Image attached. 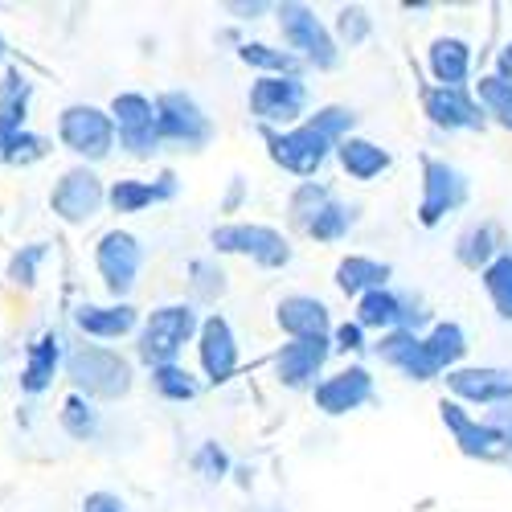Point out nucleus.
I'll use <instances>...</instances> for the list:
<instances>
[{
    "label": "nucleus",
    "mask_w": 512,
    "mask_h": 512,
    "mask_svg": "<svg viewBox=\"0 0 512 512\" xmlns=\"http://www.w3.org/2000/svg\"><path fill=\"white\" fill-rule=\"evenodd\" d=\"M156 132H160V144H173V148H185V152H205L218 136L209 111L197 103L193 91H160L156 99Z\"/></svg>",
    "instance_id": "obj_8"
},
{
    "label": "nucleus",
    "mask_w": 512,
    "mask_h": 512,
    "mask_svg": "<svg viewBox=\"0 0 512 512\" xmlns=\"http://www.w3.org/2000/svg\"><path fill=\"white\" fill-rule=\"evenodd\" d=\"M54 132H58V144L78 160V164H103L119 140H115V119L107 107L99 103H66L54 119Z\"/></svg>",
    "instance_id": "obj_6"
},
{
    "label": "nucleus",
    "mask_w": 512,
    "mask_h": 512,
    "mask_svg": "<svg viewBox=\"0 0 512 512\" xmlns=\"http://www.w3.org/2000/svg\"><path fill=\"white\" fill-rule=\"evenodd\" d=\"M148 381H152V394H156L160 402H173V406H185V402H193V398L201 394V377L189 373L181 361H177V365H156V369H148Z\"/></svg>",
    "instance_id": "obj_33"
},
{
    "label": "nucleus",
    "mask_w": 512,
    "mask_h": 512,
    "mask_svg": "<svg viewBox=\"0 0 512 512\" xmlns=\"http://www.w3.org/2000/svg\"><path fill=\"white\" fill-rule=\"evenodd\" d=\"M185 279H189V304L197 312L201 308H213L230 291V275H226V267L218 259H193L189 271H185Z\"/></svg>",
    "instance_id": "obj_31"
},
{
    "label": "nucleus",
    "mask_w": 512,
    "mask_h": 512,
    "mask_svg": "<svg viewBox=\"0 0 512 512\" xmlns=\"http://www.w3.org/2000/svg\"><path fill=\"white\" fill-rule=\"evenodd\" d=\"M394 267L386 259H373V254H345V259L336 263L332 271V283L340 295H349V300L357 304L361 295L369 291H381V287H394Z\"/></svg>",
    "instance_id": "obj_27"
},
{
    "label": "nucleus",
    "mask_w": 512,
    "mask_h": 512,
    "mask_svg": "<svg viewBox=\"0 0 512 512\" xmlns=\"http://www.w3.org/2000/svg\"><path fill=\"white\" fill-rule=\"evenodd\" d=\"M472 95H476V103L484 107V115H488V123H496V127H504V132H512V82L508 78H500V74H480L476 82H472Z\"/></svg>",
    "instance_id": "obj_36"
},
{
    "label": "nucleus",
    "mask_w": 512,
    "mask_h": 512,
    "mask_svg": "<svg viewBox=\"0 0 512 512\" xmlns=\"http://www.w3.org/2000/svg\"><path fill=\"white\" fill-rule=\"evenodd\" d=\"M275 25H279V46L291 50L295 58L304 62V70H336L340 66V50L336 37H332V25L312 9V5H300V0H283L275 5Z\"/></svg>",
    "instance_id": "obj_3"
},
{
    "label": "nucleus",
    "mask_w": 512,
    "mask_h": 512,
    "mask_svg": "<svg viewBox=\"0 0 512 512\" xmlns=\"http://www.w3.org/2000/svg\"><path fill=\"white\" fill-rule=\"evenodd\" d=\"M246 197H250L246 181H242V177H230V189H226V197H222V213H238V209L246 205Z\"/></svg>",
    "instance_id": "obj_48"
},
{
    "label": "nucleus",
    "mask_w": 512,
    "mask_h": 512,
    "mask_svg": "<svg viewBox=\"0 0 512 512\" xmlns=\"http://www.w3.org/2000/svg\"><path fill=\"white\" fill-rule=\"evenodd\" d=\"M275 324L287 340H320L332 336V312L320 295L308 291H291L275 304Z\"/></svg>",
    "instance_id": "obj_23"
},
{
    "label": "nucleus",
    "mask_w": 512,
    "mask_h": 512,
    "mask_svg": "<svg viewBox=\"0 0 512 512\" xmlns=\"http://www.w3.org/2000/svg\"><path fill=\"white\" fill-rule=\"evenodd\" d=\"M193 472L205 480V484H222L226 476H230V467H234V459H230V451L222 447V443H213V439H205L197 451H193Z\"/></svg>",
    "instance_id": "obj_43"
},
{
    "label": "nucleus",
    "mask_w": 512,
    "mask_h": 512,
    "mask_svg": "<svg viewBox=\"0 0 512 512\" xmlns=\"http://www.w3.org/2000/svg\"><path fill=\"white\" fill-rule=\"evenodd\" d=\"M50 263V242H25L9 254L5 263V283L17 287V291H33L41 283V271Z\"/></svg>",
    "instance_id": "obj_35"
},
{
    "label": "nucleus",
    "mask_w": 512,
    "mask_h": 512,
    "mask_svg": "<svg viewBox=\"0 0 512 512\" xmlns=\"http://www.w3.org/2000/svg\"><path fill=\"white\" fill-rule=\"evenodd\" d=\"M209 246H213V259H218V254H234V259H250L263 271H283L295 259V246L283 230H275L267 222H242V218L213 226Z\"/></svg>",
    "instance_id": "obj_5"
},
{
    "label": "nucleus",
    "mask_w": 512,
    "mask_h": 512,
    "mask_svg": "<svg viewBox=\"0 0 512 512\" xmlns=\"http://www.w3.org/2000/svg\"><path fill=\"white\" fill-rule=\"evenodd\" d=\"M234 54H238L242 66L259 70V78H267V74H304V62L291 50L275 46V41H238Z\"/></svg>",
    "instance_id": "obj_30"
},
{
    "label": "nucleus",
    "mask_w": 512,
    "mask_h": 512,
    "mask_svg": "<svg viewBox=\"0 0 512 512\" xmlns=\"http://www.w3.org/2000/svg\"><path fill=\"white\" fill-rule=\"evenodd\" d=\"M226 13H234L238 21H259L263 13H275V5H263V0H234V5H226Z\"/></svg>",
    "instance_id": "obj_47"
},
{
    "label": "nucleus",
    "mask_w": 512,
    "mask_h": 512,
    "mask_svg": "<svg viewBox=\"0 0 512 512\" xmlns=\"http://www.w3.org/2000/svg\"><path fill=\"white\" fill-rule=\"evenodd\" d=\"M353 226H357V205L345 201V197H332V201L316 213V222L308 226V238L332 246V242H345V238L353 234Z\"/></svg>",
    "instance_id": "obj_37"
},
{
    "label": "nucleus",
    "mask_w": 512,
    "mask_h": 512,
    "mask_svg": "<svg viewBox=\"0 0 512 512\" xmlns=\"http://www.w3.org/2000/svg\"><path fill=\"white\" fill-rule=\"evenodd\" d=\"M304 123L312 127V132H320L332 148H336V144H345L349 136H357V111L345 107V103H324V107L308 111Z\"/></svg>",
    "instance_id": "obj_39"
},
{
    "label": "nucleus",
    "mask_w": 512,
    "mask_h": 512,
    "mask_svg": "<svg viewBox=\"0 0 512 512\" xmlns=\"http://www.w3.org/2000/svg\"><path fill=\"white\" fill-rule=\"evenodd\" d=\"M58 426L74 443H91L103 431V410L95 402H87L82 394H66L62 406H58Z\"/></svg>",
    "instance_id": "obj_34"
},
{
    "label": "nucleus",
    "mask_w": 512,
    "mask_h": 512,
    "mask_svg": "<svg viewBox=\"0 0 512 512\" xmlns=\"http://www.w3.org/2000/svg\"><path fill=\"white\" fill-rule=\"evenodd\" d=\"M152 189H156L160 205H168V201H177V197H181V177L173 173V168H160V173L152 177Z\"/></svg>",
    "instance_id": "obj_46"
},
{
    "label": "nucleus",
    "mask_w": 512,
    "mask_h": 512,
    "mask_svg": "<svg viewBox=\"0 0 512 512\" xmlns=\"http://www.w3.org/2000/svg\"><path fill=\"white\" fill-rule=\"evenodd\" d=\"M373 357L402 373L406 381H418V386H426V381H443L439 369L431 365V357H426L422 349V332H410V328H394V332H381L373 340Z\"/></svg>",
    "instance_id": "obj_22"
},
{
    "label": "nucleus",
    "mask_w": 512,
    "mask_h": 512,
    "mask_svg": "<svg viewBox=\"0 0 512 512\" xmlns=\"http://www.w3.org/2000/svg\"><path fill=\"white\" fill-rule=\"evenodd\" d=\"M472 66H476V50L467 37L443 33L426 46V70H431L435 87H472Z\"/></svg>",
    "instance_id": "obj_24"
},
{
    "label": "nucleus",
    "mask_w": 512,
    "mask_h": 512,
    "mask_svg": "<svg viewBox=\"0 0 512 512\" xmlns=\"http://www.w3.org/2000/svg\"><path fill=\"white\" fill-rule=\"evenodd\" d=\"M422 115L431 127H439V132H484L488 127V115L484 107L476 103L472 87H435V82H426L422 95Z\"/></svg>",
    "instance_id": "obj_15"
},
{
    "label": "nucleus",
    "mask_w": 512,
    "mask_h": 512,
    "mask_svg": "<svg viewBox=\"0 0 512 512\" xmlns=\"http://www.w3.org/2000/svg\"><path fill=\"white\" fill-rule=\"evenodd\" d=\"M353 320L365 328V332H394V328H410V332H422L426 324V312L418 308V300L410 295L394 291V287H381V291H369L357 300L353 308Z\"/></svg>",
    "instance_id": "obj_20"
},
{
    "label": "nucleus",
    "mask_w": 512,
    "mask_h": 512,
    "mask_svg": "<svg viewBox=\"0 0 512 512\" xmlns=\"http://www.w3.org/2000/svg\"><path fill=\"white\" fill-rule=\"evenodd\" d=\"M103 209H107V181L95 173L91 164L62 168L58 181L50 185V213L70 230L91 226Z\"/></svg>",
    "instance_id": "obj_9"
},
{
    "label": "nucleus",
    "mask_w": 512,
    "mask_h": 512,
    "mask_svg": "<svg viewBox=\"0 0 512 512\" xmlns=\"http://www.w3.org/2000/svg\"><path fill=\"white\" fill-rule=\"evenodd\" d=\"M160 205L152 181H140V177H119V181H107V209L119 213V218H136V213Z\"/></svg>",
    "instance_id": "obj_38"
},
{
    "label": "nucleus",
    "mask_w": 512,
    "mask_h": 512,
    "mask_svg": "<svg viewBox=\"0 0 512 512\" xmlns=\"http://www.w3.org/2000/svg\"><path fill=\"white\" fill-rule=\"evenodd\" d=\"M369 349V340H365V328L357 320H345V324H332V353L340 357H357Z\"/></svg>",
    "instance_id": "obj_44"
},
{
    "label": "nucleus",
    "mask_w": 512,
    "mask_h": 512,
    "mask_svg": "<svg viewBox=\"0 0 512 512\" xmlns=\"http://www.w3.org/2000/svg\"><path fill=\"white\" fill-rule=\"evenodd\" d=\"M78 512H127V500L119 492H111V488H95V492L82 496Z\"/></svg>",
    "instance_id": "obj_45"
},
{
    "label": "nucleus",
    "mask_w": 512,
    "mask_h": 512,
    "mask_svg": "<svg viewBox=\"0 0 512 512\" xmlns=\"http://www.w3.org/2000/svg\"><path fill=\"white\" fill-rule=\"evenodd\" d=\"M447 398H455L459 406H480V410H496L512 402V369L508 365H459L443 377Z\"/></svg>",
    "instance_id": "obj_14"
},
{
    "label": "nucleus",
    "mask_w": 512,
    "mask_h": 512,
    "mask_svg": "<svg viewBox=\"0 0 512 512\" xmlns=\"http://www.w3.org/2000/svg\"><path fill=\"white\" fill-rule=\"evenodd\" d=\"M492 74H500V78H508V82H512V37L504 41V50L496 54V70H492Z\"/></svg>",
    "instance_id": "obj_49"
},
{
    "label": "nucleus",
    "mask_w": 512,
    "mask_h": 512,
    "mask_svg": "<svg viewBox=\"0 0 512 512\" xmlns=\"http://www.w3.org/2000/svg\"><path fill=\"white\" fill-rule=\"evenodd\" d=\"M422 349L431 357V365L439 369V377H447L451 369H459L467 361V332L459 320H435L422 332Z\"/></svg>",
    "instance_id": "obj_29"
},
{
    "label": "nucleus",
    "mask_w": 512,
    "mask_h": 512,
    "mask_svg": "<svg viewBox=\"0 0 512 512\" xmlns=\"http://www.w3.org/2000/svg\"><path fill=\"white\" fill-rule=\"evenodd\" d=\"M508 246H512V242H508L504 226L492 222V218H480V222H472V226H467V230L455 238V263L467 267V271H476V275H484Z\"/></svg>",
    "instance_id": "obj_25"
},
{
    "label": "nucleus",
    "mask_w": 512,
    "mask_h": 512,
    "mask_svg": "<svg viewBox=\"0 0 512 512\" xmlns=\"http://www.w3.org/2000/svg\"><path fill=\"white\" fill-rule=\"evenodd\" d=\"M140 271H144L140 234L123 230V226L99 234V242H95V275H99V283H103V291L111 295V300H127V295L136 291V283H140Z\"/></svg>",
    "instance_id": "obj_10"
},
{
    "label": "nucleus",
    "mask_w": 512,
    "mask_h": 512,
    "mask_svg": "<svg viewBox=\"0 0 512 512\" xmlns=\"http://www.w3.org/2000/svg\"><path fill=\"white\" fill-rule=\"evenodd\" d=\"M246 107L259 127H271V132H287V127L304 123L308 107H312V91L304 74H267L254 78L246 91Z\"/></svg>",
    "instance_id": "obj_7"
},
{
    "label": "nucleus",
    "mask_w": 512,
    "mask_h": 512,
    "mask_svg": "<svg viewBox=\"0 0 512 512\" xmlns=\"http://www.w3.org/2000/svg\"><path fill=\"white\" fill-rule=\"evenodd\" d=\"M33 95H37V82L21 66L9 62L5 70H0V144L29 127Z\"/></svg>",
    "instance_id": "obj_26"
},
{
    "label": "nucleus",
    "mask_w": 512,
    "mask_h": 512,
    "mask_svg": "<svg viewBox=\"0 0 512 512\" xmlns=\"http://www.w3.org/2000/svg\"><path fill=\"white\" fill-rule=\"evenodd\" d=\"M66 365V336L58 328H41L29 345H25V361L17 373V390L25 398H41L54 390V381L62 377Z\"/></svg>",
    "instance_id": "obj_19"
},
{
    "label": "nucleus",
    "mask_w": 512,
    "mask_h": 512,
    "mask_svg": "<svg viewBox=\"0 0 512 512\" xmlns=\"http://www.w3.org/2000/svg\"><path fill=\"white\" fill-rule=\"evenodd\" d=\"M439 422L447 426L451 443L467 455V459H500L504 455V435L496 431V426H488L480 414H472L467 406H459L455 398H443L439 402Z\"/></svg>",
    "instance_id": "obj_21"
},
{
    "label": "nucleus",
    "mask_w": 512,
    "mask_h": 512,
    "mask_svg": "<svg viewBox=\"0 0 512 512\" xmlns=\"http://www.w3.org/2000/svg\"><path fill=\"white\" fill-rule=\"evenodd\" d=\"M373 398H377V381H373L369 365H357V361L336 373H324L312 390V402L324 418H345V414L369 406Z\"/></svg>",
    "instance_id": "obj_16"
},
{
    "label": "nucleus",
    "mask_w": 512,
    "mask_h": 512,
    "mask_svg": "<svg viewBox=\"0 0 512 512\" xmlns=\"http://www.w3.org/2000/svg\"><path fill=\"white\" fill-rule=\"evenodd\" d=\"M78 340H95V345H111V340H127L140 332L144 312L132 300H82L70 312Z\"/></svg>",
    "instance_id": "obj_17"
},
{
    "label": "nucleus",
    "mask_w": 512,
    "mask_h": 512,
    "mask_svg": "<svg viewBox=\"0 0 512 512\" xmlns=\"http://www.w3.org/2000/svg\"><path fill=\"white\" fill-rule=\"evenodd\" d=\"M332 185L328 181H300L291 193H287V226L295 234H308V226L316 222V213L332 201Z\"/></svg>",
    "instance_id": "obj_32"
},
{
    "label": "nucleus",
    "mask_w": 512,
    "mask_h": 512,
    "mask_svg": "<svg viewBox=\"0 0 512 512\" xmlns=\"http://www.w3.org/2000/svg\"><path fill=\"white\" fill-rule=\"evenodd\" d=\"M201 328V312L189 300H173V304H156L152 312H144L140 332H136V357L144 369L156 365H177L185 345L197 340Z\"/></svg>",
    "instance_id": "obj_2"
},
{
    "label": "nucleus",
    "mask_w": 512,
    "mask_h": 512,
    "mask_svg": "<svg viewBox=\"0 0 512 512\" xmlns=\"http://www.w3.org/2000/svg\"><path fill=\"white\" fill-rule=\"evenodd\" d=\"M418 168H422V181H418L414 218L422 230H439L447 218H455V213L472 201V181H467V173L459 164L431 156V152L418 156Z\"/></svg>",
    "instance_id": "obj_4"
},
{
    "label": "nucleus",
    "mask_w": 512,
    "mask_h": 512,
    "mask_svg": "<svg viewBox=\"0 0 512 512\" xmlns=\"http://www.w3.org/2000/svg\"><path fill=\"white\" fill-rule=\"evenodd\" d=\"M480 287H484V295H488L492 312H496L504 324H512V246L480 275Z\"/></svg>",
    "instance_id": "obj_41"
},
{
    "label": "nucleus",
    "mask_w": 512,
    "mask_h": 512,
    "mask_svg": "<svg viewBox=\"0 0 512 512\" xmlns=\"http://www.w3.org/2000/svg\"><path fill=\"white\" fill-rule=\"evenodd\" d=\"M50 152H54V140L33 132V127H25V132H17V136H9L5 144H0V164L5 168H33Z\"/></svg>",
    "instance_id": "obj_40"
},
{
    "label": "nucleus",
    "mask_w": 512,
    "mask_h": 512,
    "mask_svg": "<svg viewBox=\"0 0 512 512\" xmlns=\"http://www.w3.org/2000/svg\"><path fill=\"white\" fill-rule=\"evenodd\" d=\"M328 361H332V336H320V340H283L271 365L283 390H316Z\"/></svg>",
    "instance_id": "obj_18"
},
{
    "label": "nucleus",
    "mask_w": 512,
    "mask_h": 512,
    "mask_svg": "<svg viewBox=\"0 0 512 512\" xmlns=\"http://www.w3.org/2000/svg\"><path fill=\"white\" fill-rule=\"evenodd\" d=\"M332 37L340 50H357L373 37V13L365 5H340L332 17Z\"/></svg>",
    "instance_id": "obj_42"
},
{
    "label": "nucleus",
    "mask_w": 512,
    "mask_h": 512,
    "mask_svg": "<svg viewBox=\"0 0 512 512\" xmlns=\"http://www.w3.org/2000/svg\"><path fill=\"white\" fill-rule=\"evenodd\" d=\"M259 132H263L271 164L283 168L287 177H300V181H316L320 168L336 152L320 132H312L308 123H295V127H287V132H271V127H259Z\"/></svg>",
    "instance_id": "obj_11"
},
{
    "label": "nucleus",
    "mask_w": 512,
    "mask_h": 512,
    "mask_svg": "<svg viewBox=\"0 0 512 512\" xmlns=\"http://www.w3.org/2000/svg\"><path fill=\"white\" fill-rule=\"evenodd\" d=\"M107 111L115 119V140H119L123 156L152 160L164 148L160 132H156V103H152V95H144V91H119L107 103Z\"/></svg>",
    "instance_id": "obj_12"
},
{
    "label": "nucleus",
    "mask_w": 512,
    "mask_h": 512,
    "mask_svg": "<svg viewBox=\"0 0 512 512\" xmlns=\"http://www.w3.org/2000/svg\"><path fill=\"white\" fill-rule=\"evenodd\" d=\"M332 156L340 164V173H345L349 181H361V185L377 181L381 173H390V168H394V152L386 144L369 140V136H349L345 144H336Z\"/></svg>",
    "instance_id": "obj_28"
},
{
    "label": "nucleus",
    "mask_w": 512,
    "mask_h": 512,
    "mask_svg": "<svg viewBox=\"0 0 512 512\" xmlns=\"http://www.w3.org/2000/svg\"><path fill=\"white\" fill-rule=\"evenodd\" d=\"M9 58H13V46H9V37H5V29H0V70L9 66Z\"/></svg>",
    "instance_id": "obj_50"
},
{
    "label": "nucleus",
    "mask_w": 512,
    "mask_h": 512,
    "mask_svg": "<svg viewBox=\"0 0 512 512\" xmlns=\"http://www.w3.org/2000/svg\"><path fill=\"white\" fill-rule=\"evenodd\" d=\"M62 377L70 381V394H82L87 402H123L136 386V365L127 361L115 345H95V340H70Z\"/></svg>",
    "instance_id": "obj_1"
},
{
    "label": "nucleus",
    "mask_w": 512,
    "mask_h": 512,
    "mask_svg": "<svg viewBox=\"0 0 512 512\" xmlns=\"http://www.w3.org/2000/svg\"><path fill=\"white\" fill-rule=\"evenodd\" d=\"M504 451L512 455V426H508V431H504Z\"/></svg>",
    "instance_id": "obj_51"
},
{
    "label": "nucleus",
    "mask_w": 512,
    "mask_h": 512,
    "mask_svg": "<svg viewBox=\"0 0 512 512\" xmlns=\"http://www.w3.org/2000/svg\"><path fill=\"white\" fill-rule=\"evenodd\" d=\"M197 369H201V386H230L238 365H242V349H238V332L222 312H205L201 328H197Z\"/></svg>",
    "instance_id": "obj_13"
}]
</instances>
